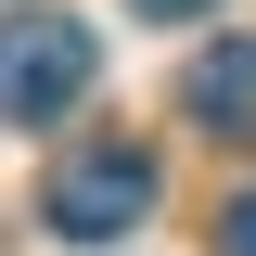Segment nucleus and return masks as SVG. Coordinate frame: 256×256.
Returning <instances> with one entry per match:
<instances>
[{
  "label": "nucleus",
  "instance_id": "f03ea898",
  "mask_svg": "<svg viewBox=\"0 0 256 256\" xmlns=\"http://www.w3.org/2000/svg\"><path fill=\"white\" fill-rule=\"evenodd\" d=\"M38 218H52V244H128V230L154 218V154H141V141H77V154H52Z\"/></svg>",
  "mask_w": 256,
  "mask_h": 256
},
{
  "label": "nucleus",
  "instance_id": "20e7f679",
  "mask_svg": "<svg viewBox=\"0 0 256 256\" xmlns=\"http://www.w3.org/2000/svg\"><path fill=\"white\" fill-rule=\"evenodd\" d=\"M218 256H256V192H230V205H218Z\"/></svg>",
  "mask_w": 256,
  "mask_h": 256
},
{
  "label": "nucleus",
  "instance_id": "39448f33",
  "mask_svg": "<svg viewBox=\"0 0 256 256\" xmlns=\"http://www.w3.org/2000/svg\"><path fill=\"white\" fill-rule=\"evenodd\" d=\"M128 13H154V26H192V13H218V0H128Z\"/></svg>",
  "mask_w": 256,
  "mask_h": 256
},
{
  "label": "nucleus",
  "instance_id": "f257e3e1",
  "mask_svg": "<svg viewBox=\"0 0 256 256\" xmlns=\"http://www.w3.org/2000/svg\"><path fill=\"white\" fill-rule=\"evenodd\" d=\"M102 77V38L77 13H0V128H52L77 116Z\"/></svg>",
  "mask_w": 256,
  "mask_h": 256
},
{
  "label": "nucleus",
  "instance_id": "7ed1b4c3",
  "mask_svg": "<svg viewBox=\"0 0 256 256\" xmlns=\"http://www.w3.org/2000/svg\"><path fill=\"white\" fill-rule=\"evenodd\" d=\"M180 116L205 128V141H256V38H205V52H192Z\"/></svg>",
  "mask_w": 256,
  "mask_h": 256
}]
</instances>
